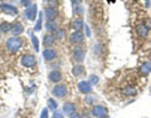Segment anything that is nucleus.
<instances>
[{"instance_id": "nucleus-6", "label": "nucleus", "mask_w": 151, "mask_h": 118, "mask_svg": "<svg viewBox=\"0 0 151 118\" xmlns=\"http://www.w3.org/2000/svg\"><path fill=\"white\" fill-rule=\"evenodd\" d=\"M84 39V35H83V33L82 32H74V33H72L71 34V37H69V41L72 44H81L82 41H83Z\"/></svg>"}, {"instance_id": "nucleus-10", "label": "nucleus", "mask_w": 151, "mask_h": 118, "mask_svg": "<svg viewBox=\"0 0 151 118\" xmlns=\"http://www.w3.org/2000/svg\"><path fill=\"white\" fill-rule=\"evenodd\" d=\"M136 33L141 39H144V38H146L147 34H149V29L146 28L145 24H140V25L136 26Z\"/></svg>"}, {"instance_id": "nucleus-12", "label": "nucleus", "mask_w": 151, "mask_h": 118, "mask_svg": "<svg viewBox=\"0 0 151 118\" xmlns=\"http://www.w3.org/2000/svg\"><path fill=\"white\" fill-rule=\"evenodd\" d=\"M72 28L74 29V32H81V29L84 28V23H83V19L81 18H77L73 20V24H72Z\"/></svg>"}, {"instance_id": "nucleus-21", "label": "nucleus", "mask_w": 151, "mask_h": 118, "mask_svg": "<svg viewBox=\"0 0 151 118\" xmlns=\"http://www.w3.org/2000/svg\"><path fill=\"white\" fill-rule=\"evenodd\" d=\"M12 30V24H9V23H1L0 24V32L1 33H8Z\"/></svg>"}, {"instance_id": "nucleus-22", "label": "nucleus", "mask_w": 151, "mask_h": 118, "mask_svg": "<svg viewBox=\"0 0 151 118\" xmlns=\"http://www.w3.org/2000/svg\"><path fill=\"white\" fill-rule=\"evenodd\" d=\"M123 94L126 96H135L136 94V89L133 88V87H125V88L122 89Z\"/></svg>"}, {"instance_id": "nucleus-14", "label": "nucleus", "mask_w": 151, "mask_h": 118, "mask_svg": "<svg viewBox=\"0 0 151 118\" xmlns=\"http://www.w3.org/2000/svg\"><path fill=\"white\" fill-rule=\"evenodd\" d=\"M10 32L14 34V37H18L19 34H22L24 32V28L20 23H15V24H13L12 25V30H10Z\"/></svg>"}, {"instance_id": "nucleus-20", "label": "nucleus", "mask_w": 151, "mask_h": 118, "mask_svg": "<svg viewBox=\"0 0 151 118\" xmlns=\"http://www.w3.org/2000/svg\"><path fill=\"white\" fill-rule=\"evenodd\" d=\"M42 23H43V13H40L39 16L37 18L35 26H34V30H35V32H39V30H42Z\"/></svg>"}, {"instance_id": "nucleus-26", "label": "nucleus", "mask_w": 151, "mask_h": 118, "mask_svg": "<svg viewBox=\"0 0 151 118\" xmlns=\"http://www.w3.org/2000/svg\"><path fill=\"white\" fill-rule=\"evenodd\" d=\"M48 108L56 111L57 109V102H56V100H54V99H49V100H48Z\"/></svg>"}, {"instance_id": "nucleus-31", "label": "nucleus", "mask_w": 151, "mask_h": 118, "mask_svg": "<svg viewBox=\"0 0 151 118\" xmlns=\"http://www.w3.org/2000/svg\"><path fill=\"white\" fill-rule=\"evenodd\" d=\"M22 4H23V5H25L27 8H28V6L30 5V1H29V0H22Z\"/></svg>"}, {"instance_id": "nucleus-32", "label": "nucleus", "mask_w": 151, "mask_h": 118, "mask_svg": "<svg viewBox=\"0 0 151 118\" xmlns=\"http://www.w3.org/2000/svg\"><path fill=\"white\" fill-rule=\"evenodd\" d=\"M86 32H87V37L91 35V32H90V29H88V26H86Z\"/></svg>"}, {"instance_id": "nucleus-30", "label": "nucleus", "mask_w": 151, "mask_h": 118, "mask_svg": "<svg viewBox=\"0 0 151 118\" xmlns=\"http://www.w3.org/2000/svg\"><path fill=\"white\" fill-rule=\"evenodd\" d=\"M53 118H63V114L59 113V112H54V114H53Z\"/></svg>"}, {"instance_id": "nucleus-2", "label": "nucleus", "mask_w": 151, "mask_h": 118, "mask_svg": "<svg viewBox=\"0 0 151 118\" xmlns=\"http://www.w3.org/2000/svg\"><path fill=\"white\" fill-rule=\"evenodd\" d=\"M20 60H22V64L27 68H33V67H35L37 65L35 57L32 55V54H24Z\"/></svg>"}, {"instance_id": "nucleus-17", "label": "nucleus", "mask_w": 151, "mask_h": 118, "mask_svg": "<svg viewBox=\"0 0 151 118\" xmlns=\"http://www.w3.org/2000/svg\"><path fill=\"white\" fill-rule=\"evenodd\" d=\"M48 78H49L50 82H59L62 79V73L59 71H53V72L49 73Z\"/></svg>"}, {"instance_id": "nucleus-16", "label": "nucleus", "mask_w": 151, "mask_h": 118, "mask_svg": "<svg viewBox=\"0 0 151 118\" xmlns=\"http://www.w3.org/2000/svg\"><path fill=\"white\" fill-rule=\"evenodd\" d=\"M63 112L68 114V116H72L74 112H76V106L73 104V103H66V104L63 106Z\"/></svg>"}, {"instance_id": "nucleus-13", "label": "nucleus", "mask_w": 151, "mask_h": 118, "mask_svg": "<svg viewBox=\"0 0 151 118\" xmlns=\"http://www.w3.org/2000/svg\"><path fill=\"white\" fill-rule=\"evenodd\" d=\"M78 89L82 93H90L92 91V87L88 82H80L78 83Z\"/></svg>"}, {"instance_id": "nucleus-5", "label": "nucleus", "mask_w": 151, "mask_h": 118, "mask_svg": "<svg viewBox=\"0 0 151 118\" xmlns=\"http://www.w3.org/2000/svg\"><path fill=\"white\" fill-rule=\"evenodd\" d=\"M0 10H1L3 13H5V14H10V15H15V14H18V9H16L14 5L6 4V3L0 4Z\"/></svg>"}, {"instance_id": "nucleus-3", "label": "nucleus", "mask_w": 151, "mask_h": 118, "mask_svg": "<svg viewBox=\"0 0 151 118\" xmlns=\"http://www.w3.org/2000/svg\"><path fill=\"white\" fill-rule=\"evenodd\" d=\"M37 13H38V6L35 4H30L28 8L24 12V15L28 20H35L37 18Z\"/></svg>"}, {"instance_id": "nucleus-15", "label": "nucleus", "mask_w": 151, "mask_h": 118, "mask_svg": "<svg viewBox=\"0 0 151 118\" xmlns=\"http://www.w3.org/2000/svg\"><path fill=\"white\" fill-rule=\"evenodd\" d=\"M56 41V37L52 35V34H47V35L43 37V44L46 47H52Z\"/></svg>"}, {"instance_id": "nucleus-29", "label": "nucleus", "mask_w": 151, "mask_h": 118, "mask_svg": "<svg viewBox=\"0 0 151 118\" xmlns=\"http://www.w3.org/2000/svg\"><path fill=\"white\" fill-rule=\"evenodd\" d=\"M40 118H48V109L42 111V116H40Z\"/></svg>"}, {"instance_id": "nucleus-25", "label": "nucleus", "mask_w": 151, "mask_h": 118, "mask_svg": "<svg viewBox=\"0 0 151 118\" xmlns=\"http://www.w3.org/2000/svg\"><path fill=\"white\" fill-rule=\"evenodd\" d=\"M32 44H33L34 50L35 52L39 50V40H38V38L35 35H32Z\"/></svg>"}, {"instance_id": "nucleus-24", "label": "nucleus", "mask_w": 151, "mask_h": 118, "mask_svg": "<svg viewBox=\"0 0 151 118\" xmlns=\"http://www.w3.org/2000/svg\"><path fill=\"white\" fill-rule=\"evenodd\" d=\"M56 38L57 39H59V40L64 39V38H66V30L64 29H58L56 32Z\"/></svg>"}, {"instance_id": "nucleus-28", "label": "nucleus", "mask_w": 151, "mask_h": 118, "mask_svg": "<svg viewBox=\"0 0 151 118\" xmlns=\"http://www.w3.org/2000/svg\"><path fill=\"white\" fill-rule=\"evenodd\" d=\"M146 25V28L147 29H151V18H146V20H145V23H144Z\"/></svg>"}, {"instance_id": "nucleus-11", "label": "nucleus", "mask_w": 151, "mask_h": 118, "mask_svg": "<svg viewBox=\"0 0 151 118\" xmlns=\"http://www.w3.org/2000/svg\"><path fill=\"white\" fill-rule=\"evenodd\" d=\"M92 113H93V116H96V117L102 118V117H105L106 114H107V109H106L105 107L96 106V107H93V111H92Z\"/></svg>"}, {"instance_id": "nucleus-23", "label": "nucleus", "mask_w": 151, "mask_h": 118, "mask_svg": "<svg viewBox=\"0 0 151 118\" xmlns=\"http://www.w3.org/2000/svg\"><path fill=\"white\" fill-rule=\"evenodd\" d=\"M83 72H84V68L82 67V65H76V67L72 69L73 75H81V74H83Z\"/></svg>"}, {"instance_id": "nucleus-8", "label": "nucleus", "mask_w": 151, "mask_h": 118, "mask_svg": "<svg viewBox=\"0 0 151 118\" xmlns=\"http://www.w3.org/2000/svg\"><path fill=\"white\" fill-rule=\"evenodd\" d=\"M44 14H46V18L48 22H49V20H56V18L58 16L57 9L53 8V6H48V8L44 10Z\"/></svg>"}, {"instance_id": "nucleus-7", "label": "nucleus", "mask_w": 151, "mask_h": 118, "mask_svg": "<svg viewBox=\"0 0 151 118\" xmlns=\"http://www.w3.org/2000/svg\"><path fill=\"white\" fill-rule=\"evenodd\" d=\"M57 57V52L52 49V48H47V49H44L43 52V58L46 62H52L53 59H56Z\"/></svg>"}, {"instance_id": "nucleus-19", "label": "nucleus", "mask_w": 151, "mask_h": 118, "mask_svg": "<svg viewBox=\"0 0 151 118\" xmlns=\"http://www.w3.org/2000/svg\"><path fill=\"white\" fill-rule=\"evenodd\" d=\"M140 71H141L142 74H149V73L151 72V62H145L142 65H141V68H140Z\"/></svg>"}, {"instance_id": "nucleus-1", "label": "nucleus", "mask_w": 151, "mask_h": 118, "mask_svg": "<svg viewBox=\"0 0 151 118\" xmlns=\"http://www.w3.org/2000/svg\"><path fill=\"white\" fill-rule=\"evenodd\" d=\"M23 47V39L19 37H12L6 40L5 43V48L6 50L10 52V53H16V52L20 50V48Z\"/></svg>"}, {"instance_id": "nucleus-27", "label": "nucleus", "mask_w": 151, "mask_h": 118, "mask_svg": "<svg viewBox=\"0 0 151 118\" xmlns=\"http://www.w3.org/2000/svg\"><path fill=\"white\" fill-rule=\"evenodd\" d=\"M97 82H98V77H96V75H91L90 82H88V83H90V84H91V83H92V84H96Z\"/></svg>"}, {"instance_id": "nucleus-9", "label": "nucleus", "mask_w": 151, "mask_h": 118, "mask_svg": "<svg viewBox=\"0 0 151 118\" xmlns=\"http://www.w3.org/2000/svg\"><path fill=\"white\" fill-rule=\"evenodd\" d=\"M53 94L56 97H58V98H63V97L67 94L66 85H57L56 88L53 89Z\"/></svg>"}, {"instance_id": "nucleus-4", "label": "nucleus", "mask_w": 151, "mask_h": 118, "mask_svg": "<svg viewBox=\"0 0 151 118\" xmlns=\"http://www.w3.org/2000/svg\"><path fill=\"white\" fill-rule=\"evenodd\" d=\"M84 55H86V52L83 49V47H80V45L74 47V49H73V58H74L76 62L82 63V62H83V59H84Z\"/></svg>"}, {"instance_id": "nucleus-18", "label": "nucleus", "mask_w": 151, "mask_h": 118, "mask_svg": "<svg viewBox=\"0 0 151 118\" xmlns=\"http://www.w3.org/2000/svg\"><path fill=\"white\" fill-rule=\"evenodd\" d=\"M46 29L48 30V32H57L58 30V28H57V23H56V20H49V22H47L46 23Z\"/></svg>"}]
</instances>
